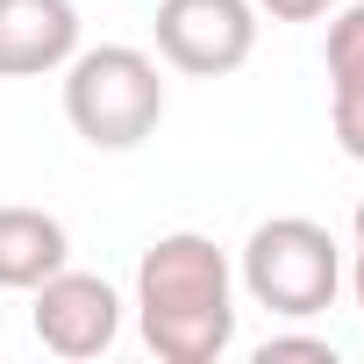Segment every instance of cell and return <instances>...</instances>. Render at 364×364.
I'll return each instance as SVG.
<instances>
[{
	"mask_svg": "<svg viewBox=\"0 0 364 364\" xmlns=\"http://www.w3.org/2000/svg\"><path fill=\"white\" fill-rule=\"evenodd\" d=\"M65 122L86 150H143L164 122V72L136 43H79L65 65Z\"/></svg>",
	"mask_w": 364,
	"mask_h": 364,
	"instance_id": "obj_2",
	"label": "cell"
},
{
	"mask_svg": "<svg viewBox=\"0 0 364 364\" xmlns=\"http://www.w3.org/2000/svg\"><path fill=\"white\" fill-rule=\"evenodd\" d=\"M293 357L336 364V343H328V336H264V343H257V364H293Z\"/></svg>",
	"mask_w": 364,
	"mask_h": 364,
	"instance_id": "obj_9",
	"label": "cell"
},
{
	"mask_svg": "<svg viewBox=\"0 0 364 364\" xmlns=\"http://www.w3.org/2000/svg\"><path fill=\"white\" fill-rule=\"evenodd\" d=\"M72 0H0V79H50L79 50Z\"/></svg>",
	"mask_w": 364,
	"mask_h": 364,
	"instance_id": "obj_6",
	"label": "cell"
},
{
	"mask_svg": "<svg viewBox=\"0 0 364 364\" xmlns=\"http://www.w3.org/2000/svg\"><path fill=\"white\" fill-rule=\"evenodd\" d=\"M236 293H250L264 314L279 321H314L336 307L343 293V250L321 222L307 215H272L243 236V257H236Z\"/></svg>",
	"mask_w": 364,
	"mask_h": 364,
	"instance_id": "obj_3",
	"label": "cell"
},
{
	"mask_svg": "<svg viewBox=\"0 0 364 364\" xmlns=\"http://www.w3.org/2000/svg\"><path fill=\"white\" fill-rule=\"evenodd\" d=\"M257 8L250 0H157V65L186 79H229L257 50Z\"/></svg>",
	"mask_w": 364,
	"mask_h": 364,
	"instance_id": "obj_4",
	"label": "cell"
},
{
	"mask_svg": "<svg viewBox=\"0 0 364 364\" xmlns=\"http://www.w3.org/2000/svg\"><path fill=\"white\" fill-rule=\"evenodd\" d=\"M136 328L164 364H215L236 343V264L215 236L171 229L136 257Z\"/></svg>",
	"mask_w": 364,
	"mask_h": 364,
	"instance_id": "obj_1",
	"label": "cell"
},
{
	"mask_svg": "<svg viewBox=\"0 0 364 364\" xmlns=\"http://www.w3.org/2000/svg\"><path fill=\"white\" fill-rule=\"evenodd\" d=\"M257 15H272V22H321V15H336L343 0H250Z\"/></svg>",
	"mask_w": 364,
	"mask_h": 364,
	"instance_id": "obj_10",
	"label": "cell"
},
{
	"mask_svg": "<svg viewBox=\"0 0 364 364\" xmlns=\"http://www.w3.org/2000/svg\"><path fill=\"white\" fill-rule=\"evenodd\" d=\"M343 279H350V300H357V314H364V243H357V257H350Z\"/></svg>",
	"mask_w": 364,
	"mask_h": 364,
	"instance_id": "obj_11",
	"label": "cell"
},
{
	"mask_svg": "<svg viewBox=\"0 0 364 364\" xmlns=\"http://www.w3.org/2000/svg\"><path fill=\"white\" fill-rule=\"evenodd\" d=\"M321 65H328V136L343 157L364 164V0H343L328 15Z\"/></svg>",
	"mask_w": 364,
	"mask_h": 364,
	"instance_id": "obj_7",
	"label": "cell"
},
{
	"mask_svg": "<svg viewBox=\"0 0 364 364\" xmlns=\"http://www.w3.org/2000/svg\"><path fill=\"white\" fill-rule=\"evenodd\" d=\"M350 236H357V243H364V200H357V215H350Z\"/></svg>",
	"mask_w": 364,
	"mask_h": 364,
	"instance_id": "obj_12",
	"label": "cell"
},
{
	"mask_svg": "<svg viewBox=\"0 0 364 364\" xmlns=\"http://www.w3.org/2000/svg\"><path fill=\"white\" fill-rule=\"evenodd\" d=\"M72 264V229L50 208H0V293H36Z\"/></svg>",
	"mask_w": 364,
	"mask_h": 364,
	"instance_id": "obj_8",
	"label": "cell"
},
{
	"mask_svg": "<svg viewBox=\"0 0 364 364\" xmlns=\"http://www.w3.org/2000/svg\"><path fill=\"white\" fill-rule=\"evenodd\" d=\"M29 328H36V343H43L50 357H72V364L107 357V350L122 343V293H114L100 272L65 264V272H50V279L29 293Z\"/></svg>",
	"mask_w": 364,
	"mask_h": 364,
	"instance_id": "obj_5",
	"label": "cell"
}]
</instances>
